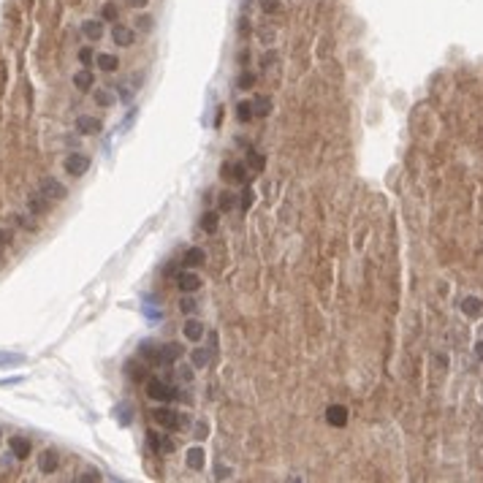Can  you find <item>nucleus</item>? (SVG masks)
I'll use <instances>...</instances> for the list:
<instances>
[{"label": "nucleus", "instance_id": "1", "mask_svg": "<svg viewBox=\"0 0 483 483\" xmlns=\"http://www.w3.org/2000/svg\"><path fill=\"white\" fill-rule=\"evenodd\" d=\"M152 418H155V424L169 426V429H185L187 426V415H179L177 410H171V407H158V410H152Z\"/></svg>", "mask_w": 483, "mask_h": 483}, {"label": "nucleus", "instance_id": "2", "mask_svg": "<svg viewBox=\"0 0 483 483\" xmlns=\"http://www.w3.org/2000/svg\"><path fill=\"white\" fill-rule=\"evenodd\" d=\"M147 397L158 399V402H171V399H177V388L163 383L160 378H150L147 380Z\"/></svg>", "mask_w": 483, "mask_h": 483}, {"label": "nucleus", "instance_id": "3", "mask_svg": "<svg viewBox=\"0 0 483 483\" xmlns=\"http://www.w3.org/2000/svg\"><path fill=\"white\" fill-rule=\"evenodd\" d=\"M65 171L71 174V177H82V174L90 169V158L82 155V152H71L68 158H65Z\"/></svg>", "mask_w": 483, "mask_h": 483}, {"label": "nucleus", "instance_id": "4", "mask_svg": "<svg viewBox=\"0 0 483 483\" xmlns=\"http://www.w3.org/2000/svg\"><path fill=\"white\" fill-rule=\"evenodd\" d=\"M41 193H44L46 198H55V201H63L65 196H68L65 185L57 182L55 177H44V179H41Z\"/></svg>", "mask_w": 483, "mask_h": 483}, {"label": "nucleus", "instance_id": "5", "mask_svg": "<svg viewBox=\"0 0 483 483\" xmlns=\"http://www.w3.org/2000/svg\"><path fill=\"white\" fill-rule=\"evenodd\" d=\"M111 38H114V44H117V46H131L133 41H136V33H133V28H125V25L114 22Z\"/></svg>", "mask_w": 483, "mask_h": 483}, {"label": "nucleus", "instance_id": "6", "mask_svg": "<svg viewBox=\"0 0 483 483\" xmlns=\"http://www.w3.org/2000/svg\"><path fill=\"white\" fill-rule=\"evenodd\" d=\"M177 288H179L182 293H193V291H198V288H201L198 274H196V272H182V274H177Z\"/></svg>", "mask_w": 483, "mask_h": 483}, {"label": "nucleus", "instance_id": "7", "mask_svg": "<svg viewBox=\"0 0 483 483\" xmlns=\"http://www.w3.org/2000/svg\"><path fill=\"white\" fill-rule=\"evenodd\" d=\"M82 36L87 41H100L103 38V22L100 19H84L82 22Z\"/></svg>", "mask_w": 483, "mask_h": 483}, {"label": "nucleus", "instance_id": "8", "mask_svg": "<svg viewBox=\"0 0 483 483\" xmlns=\"http://www.w3.org/2000/svg\"><path fill=\"white\" fill-rule=\"evenodd\" d=\"M57 467H60V456L57 451H44L41 453V459H38V469H41L44 475H52V472H57Z\"/></svg>", "mask_w": 483, "mask_h": 483}, {"label": "nucleus", "instance_id": "9", "mask_svg": "<svg viewBox=\"0 0 483 483\" xmlns=\"http://www.w3.org/2000/svg\"><path fill=\"white\" fill-rule=\"evenodd\" d=\"M76 131L84 133V136H95V133H100V119L90 117V114H82V117L76 119Z\"/></svg>", "mask_w": 483, "mask_h": 483}, {"label": "nucleus", "instance_id": "10", "mask_svg": "<svg viewBox=\"0 0 483 483\" xmlns=\"http://www.w3.org/2000/svg\"><path fill=\"white\" fill-rule=\"evenodd\" d=\"M326 421L331 426H337V429H342L347 424V407H342V405H331L326 410Z\"/></svg>", "mask_w": 483, "mask_h": 483}, {"label": "nucleus", "instance_id": "11", "mask_svg": "<svg viewBox=\"0 0 483 483\" xmlns=\"http://www.w3.org/2000/svg\"><path fill=\"white\" fill-rule=\"evenodd\" d=\"M185 461H187V467H190V469H196V472H201V469H204V461H206V453H204V448H201V445H193L190 451H187Z\"/></svg>", "mask_w": 483, "mask_h": 483}, {"label": "nucleus", "instance_id": "12", "mask_svg": "<svg viewBox=\"0 0 483 483\" xmlns=\"http://www.w3.org/2000/svg\"><path fill=\"white\" fill-rule=\"evenodd\" d=\"M9 448H11V453L17 456V459H28L30 456V451H33V445H30V440L28 437H11V442H9Z\"/></svg>", "mask_w": 483, "mask_h": 483}, {"label": "nucleus", "instance_id": "13", "mask_svg": "<svg viewBox=\"0 0 483 483\" xmlns=\"http://www.w3.org/2000/svg\"><path fill=\"white\" fill-rule=\"evenodd\" d=\"M182 331H185V337L190 342H201V337H204V323L196 320V318H187L185 326H182Z\"/></svg>", "mask_w": 483, "mask_h": 483}, {"label": "nucleus", "instance_id": "14", "mask_svg": "<svg viewBox=\"0 0 483 483\" xmlns=\"http://www.w3.org/2000/svg\"><path fill=\"white\" fill-rule=\"evenodd\" d=\"M160 353H163V367H169V364H174V361H177L185 350H182V345H177V342H166V345H160Z\"/></svg>", "mask_w": 483, "mask_h": 483}, {"label": "nucleus", "instance_id": "15", "mask_svg": "<svg viewBox=\"0 0 483 483\" xmlns=\"http://www.w3.org/2000/svg\"><path fill=\"white\" fill-rule=\"evenodd\" d=\"M73 84H76V90L87 92L92 84H95V76H92V71H90V68H82V71H76V73H73Z\"/></svg>", "mask_w": 483, "mask_h": 483}, {"label": "nucleus", "instance_id": "16", "mask_svg": "<svg viewBox=\"0 0 483 483\" xmlns=\"http://www.w3.org/2000/svg\"><path fill=\"white\" fill-rule=\"evenodd\" d=\"M209 361H212V347H196V350L190 353V364L196 367V370H204Z\"/></svg>", "mask_w": 483, "mask_h": 483}, {"label": "nucleus", "instance_id": "17", "mask_svg": "<svg viewBox=\"0 0 483 483\" xmlns=\"http://www.w3.org/2000/svg\"><path fill=\"white\" fill-rule=\"evenodd\" d=\"M204 261H206V253L201 250V247H190V250L185 253V258H182V264L185 266H204Z\"/></svg>", "mask_w": 483, "mask_h": 483}, {"label": "nucleus", "instance_id": "18", "mask_svg": "<svg viewBox=\"0 0 483 483\" xmlns=\"http://www.w3.org/2000/svg\"><path fill=\"white\" fill-rule=\"evenodd\" d=\"M223 177L225 179H233V182H241L247 177V169L241 163H225L223 166Z\"/></svg>", "mask_w": 483, "mask_h": 483}, {"label": "nucleus", "instance_id": "19", "mask_svg": "<svg viewBox=\"0 0 483 483\" xmlns=\"http://www.w3.org/2000/svg\"><path fill=\"white\" fill-rule=\"evenodd\" d=\"M98 68L100 71H106V73H111V71H117L119 68V57L117 55H109V52H103V55H98Z\"/></svg>", "mask_w": 483, "mask_h": 483}, {"label": "nucleus", "instance_id": "20", "mask_svg": "<svg viewBox=\"0 0 483 483\" xmlns=\"http://www.w3.org/2000/svg\"><path fill=\"white\" fill-rule=\"evenodd\" d=\"M139 350H142V355L150 364H163V353H160V347H152V342H142Z\"/></svg>", "mask_w": 483, "mask_h": 483}, {"label": "nucleus", "instance_id": "21", "mask_svg": "<svg viewBox=\"0 0 483 483\" xmlns=\"http://www.w3.org/2000/svg\"><path fill=\"white\" fill-rule=\"evenodd\" d=\"M461 312L469 315V318H478V315L483 312V304H480V299H475V296H467L464 301H461Z\"/></svg>", "mask_w": 483, "mask_h": 483}, {"label": "nucleus", "instance_id": "22", "mask_svg": "<svg viewBox=\"0 0 483 483\" xmlns=\"http://www.w3.org/2000/svg\"><path fill=\"white\" fill-rule=\"evenodd\" d=\"M269 111H272V98L258 95L256 100H253V114H258V117H266Z\"/></svg>", "mask_w": 483, "mask_h": 483}, {"label": "nucleus", "instance_id": "23", "mask_svg": "<svg viewBox=\"0 0 483 483\" xmlns=\"http://www.w3.org/2000/svg\"><path fill=\"white\" fill-rule=\"evenodd\" d=\"M125 372H128V378H133V380H144L147 378V370L139 364V361H128V370Z\"/></svg>", "mask_w": 483, "mask_h": 483}, {"label": "nucleus", "instance_id": "24", "mask_svg": "<svg viewBox=\"0 0 483 483\" xmlns=\"http://www.w3.org/2000/svg\"><path fill=\"white\" fill-rule=\"evenodd\" d=\"M114 415H117V421L123 426H128L131 424V405L128 402H123V405H117V410H114Z\"/></svg>", "mask_w": 483, "mask_h": 483}, {"label": "nucleus", "instance_id": "25", "mask_svg": "<svg viewBox=\"0 0 483 483\" xmlns=\"http://www.w3.org/2000/svg\"><path fill=\"white\" fill-rule=\"evenodd\" d=\"M236 117H239V123L253 119V103H250V100H241V103L236 106Z\"/></svg>", "mask_w": 483, "mask_h": 483}, {"label": "nucleus", "instance_id": "26", "mask_svg": "<svg viewBox=\"0 0 483 483\" xmlns=\"http://www.w3.org/2000/svg\"><path fill=\"white\" fill-rule=\"evenodd\" d=\"M25 355L22 353H0V367H14V364H22Z\"/></svg>", "mask_w": 483, "mask_h": 483}, {"label": "nucleus", "instance_id": "27", "mask_svg": "<svg viewBox=\"0 0 483 483\" xmlns=\"http://www.w3.org/2000/svg\"><path fill=\"white\" fill-rule=\"evenodd\" d=\"M236 87H239V90H250V87H256V73H250V71L239 73V79H236Z\"/></svg>", "mask_w": 483, "mask_h": 483}, {"label": "nucleus", "instance_id": "28", "mask_svg": "<svg viewBox=\"0 0 483 483\" xmlns=\"http://www.w3.org/2000/svg\"><path fill=\"white\" fill-rule=\"evenodd\" d=\"M30 209L36 212V214L46 212V196H44V193H36V196L30 198Z\"/></svg>", "mask_w": 483, "mask_h": 483}, {"label": "nucleus", "instance_id": "29", "mask_svg": "<svg viewBox=\"0 0 483 483\" xmlns=\"http://www.w3.org/2000/svg\"><path fill=\"white\" fill-rule=\"evenodd\" d=\"M217 217H220L217 212H206V214H204V220H201V225H204V231L214 233V228H217Z\"/></svg>", "mask_w": 483, "mask_h": 483}, {"label": "nucleus", "instance_id": "30", "mask_svg": "<svg viewBox=\"0 0 483 483\" xmlns=\"http://www.w3.org/2000/svg\"><path fill=\"white\" fill-rule=\"evenodd\" d=\"M100 17L109 19V22H114V19L119 17V9H117L114 3H103V9H100Z\"/></svg>", "mask_w": 483, "mask_h": 483}, {"label": "nucleus", "instance_id": "31", "mask_svg": "<svg viewBox=\"0 0 483 483\" xmlns=\"http://www.w3.org/2000/svg\"><path fill=\"white\" fill-rule=\"evenodd\" d=\"M247 163H250L256 171H264V158H261L256 150H250V152H247Z\"/></svg>", "mask_w": 483, "mask_h": 483}, {"label": "nucleus", "instance_id": "32", "mask_svg": "<svg viewBox=\"0 0 483 483\" xmlns=\"http://www.w3.org/2000/svg\"><path fill=\"white\" fill-rule=\"evenodd\" d=\"M79 60H82V65H84V68H90V63L95 60V55H92V49H90V46H82V49H79Z\"/></svg>", "mask_w": 483, "mask_h": 483}, {"label": "nucleus", "instance_id": "33", "mask_svg": "<svg viewBox=\"0 0 483 483\" xmlns=\"http://www.w3.org/2000/svg\"><path fill=\"white\" fill-rule=\"evenodd\" d=\"M111 95H109V92H106V90H95V103L98 106H111Z\"/></svg>", "mask_w": 483, "mask_h": 483}, {"label": "nucleus", "instance_id": "34", "mask_svg": "<svg viewBox=\"0 0 483 483\" xmlns=\"http://www.w3.org/2000/svg\"><path fill=\"white\" fill-rule=\"evenodd\" d=\"M147 442H150V448H152L155 453H160V445H163V440H160L155 432H147Z\"/></svg>", "mask_w": 483, "mask_h": 483}, {"label": "nucleus", "instance_id": "35", "mask_svg": "<svg viewBox=\"0 0 483 483\" xmlns=\"http://www.w3.org/2000/svg\"><path fill=\"white\" fill-rule=\"evenodd\" d=\"M95 483V480H100V472H95V469H87V472H82L79 475V483Z\"/></svg>", "mask_w": 483, "mask_h": 483}, {"label": "nucleus", "instance_id": "36", "mask_svg": "<svg viewBox=\"0 0 483 483\" xmlns=\"http://www.w3.org/2000/svg\"><path fill=\"white\" fill-rule=\"evenodd\" d=\"M217 206H220V212H225V209H231V206H233V198H231V196H228V193H225V196H220V201H217Z\"/></svg>", "mask_w": 483, "mask_h": 483}, {"label": "nucleus", "instance_id": "37", "mask_svg": "<svg viewBox=\"0 0 483 483\" xmlns=\"http://www.w3.org/2000/svg\"><path fill=\"white\" fill-rule=\"evenodd\" d=\"M139 30H144V33H150L152 30V17H139Z\"/></svg>", "mask_w": 483, "mask_h": 483}, {"label": "nucleus", "instance_id": "38", "mask_svg": "<svg viewBox=\"0 0 483 483\" xmlns=\"http://www.w3.org/2000/svg\"><path fill=\"white\" fill-rule=\"evenodd\" d=\"M179 307H182V312H187V315H190L193 310H196V301H193L190 296H185V299H182V304H179Z\"/></svg>", "mask_w": 483, "mask_h": 483}, {"label": "nucleus", "instance_id": "39", "mask_svg": "<svg viewBox=\"0 0 483 483\" xmlns=\"http://www.w3.org/2000/svg\"><path fill=\"white\" fill-rule=\"evenodd\" d=\"M177 378L182 380V383H190V380H193V370H187V367H182V370L177 372Z\"/></svg>", "mask_w": 483, "mask_h": 483}, {"label": "nucleus", "instance_id": "40", "mask_svg": "<svg viewBox=\"0 0 483 483\" xmlns=\"http://www.w3.org/2000/svg\"><path fill=\"white\" fill-rule=\"evenodd\" d=\"M277 9H280V0H264V11L272 14V11H277Z\"/></svg>", "mask_w": 483, "mask_h": 483}, {"label": "nucleus", "instance_id": "41", "mask_svg": "<svg viewBox=\"0 0 483 483\" xmlns=\"http://www.w3.org/2000/svg\"><path fill=\"white\" fill-rule=\"evenodd\" d=\"M125 3H128L131 9H144V6L150 3V0H125Z\"/></svg>", "mask_w": 483, "mask_h": 483}, {"label": "nucleus", "instance_id": "42", "mask_svg": "<svg viewBox=\"0 0 483 483\" xmlns=\"http://www.w3.org/2000/svg\"><path fill=\"white\" fill-rule=\"evenodd\" d=\"M196 434H198V437H206V434H209V432H206V424H198V426H196Z\"/></svg>", "mask_w": 483, "mask_h": 483}, {"label": "nucleus", "instance_id": "43", "mask_svg": "<svg viewBox=\"0 0 483 483\" xmlns=\"http://www.w3.org/2000/svg\"><path fill=\"white\" fill-rule=\"evenodd\" d=\"M11 241V233L9 231H0V245H9Z\"/></svg>", "mask_w": 483, "mask_h": 483}, {"label": "nucleus", "instance_id": "44", "mask_svg": "<svg viewBox=\"0 0 483 483\" xmlns=\"http://www.w3.org/2000/svg\"><path fill=\"white\" fill-rule=\"evenodd\" d=\"M217 478H231V475H228V469H225V467H220V464H217Z\"/></svg>", "mask_w": 483, "mask_h": 483}, {"label": "nucleus", "instance_id": "45", "mask_svg": "<svg viewBox=\"0 0 483 483\" xmlns=\"http://www.w3.org/2000/svg\"><path fill=\"white\" fill-rule=\"evenodd\" d=\"M475 355H478V358H483V339L478 342V345H475Z\"/></svg>", "mask_w": 483, "mask_h": 483}, {"label": "nucleus", "instance_id": "46", "mask_svg": "<svg viewBox=\"0 0 483 483\" xmlns=\"http://www.w3.org/2000/svg\"><path fill=\"white\" fill-rule=\"evenodd\" d=\"M0 440H3V432H0Z\"/></svg>", "mask_w": 483, "mask_h": 483}]
</instances>
